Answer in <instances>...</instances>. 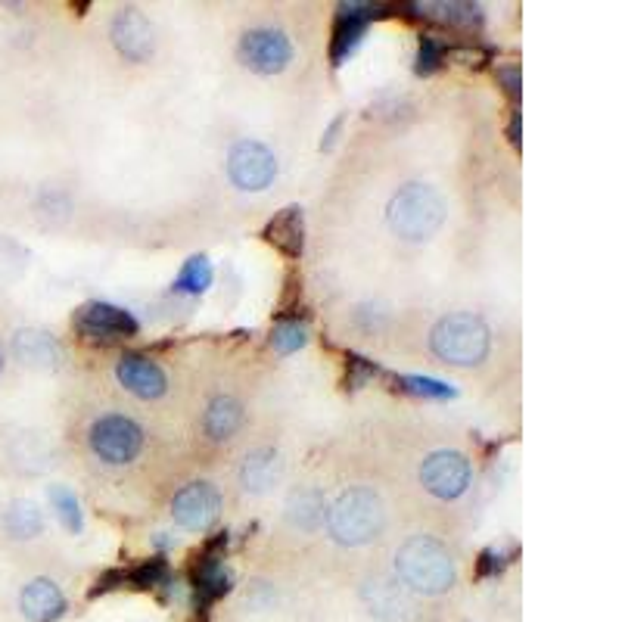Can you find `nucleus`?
Masks as SVG:
<instances>
[{
	"label": "nucleus",
	"mask_w": 622,
	"mask_h": 622,
	"mask_svg": "<svg viewBox=\"0 0 622 622\" xmlns=\"http://www.w3.org/2000/svg\"><path fill=\"white\" fill-rule=\"evenodd\" d=\"M374 16H380V7H371V4H343L339 7L336 25H333V44H330L333 66H343L358 50V44L367 32V22H371Z\"/></svg>",
	"instance_id": "obj_12"
},
{
	"label": "nucleus",
	"mask_w": 622,
	"mask_h": 622,
	"mask_svg": "<svg viewBox=\"0 0 622 622\" xmlns=\"http://www.w3.org/2000/svg\"><path fill=\"white\" fill-rule=\"evenodd\" d=\"M324 495L318 489H296L287 501V520L302 529V532H315L324 523Z\"/></svg>",
	"instance_id": "obj_20"
},
{
	"label": "nucleus",
	"mask_w": 622,
	"mask_h": 622,
	"mask_svg": "<svg viewBox=\"0 0 622 622\" xmlns=\"http://www.w3.org/2000/svg\"><path fill=\"white\" fill-rule=\"evenodd\" d=\"M19 610L28 622H56L66 613V598L56 582L32 579L19 595Z\"/></svg>",
	"instance_id": "obj_14"
},
{
	"label": "nucleus",
	"mask_w": 622,
	"mask_h": 622,
	"mask_svg": "<svg viewBox=\"0 0 622 622\" xmlns=\"http://www.w3.org/2000/svg\"><path fill=\"white\" fill-rule=\"evenodd\" d=\"M172 287H175V293H187V296L206 293L212 287V262L206 256H190Z\"/></svg>",
	"instance_id": "obj_23"
},
{
	"label": "nucleus",
	"mask_w": 622,
	"mask_h": 622,
	"mask_svg": "<svg viewBox=\"0 0 622 622\" xmlns=\"http://www.w3.org/2000/svg\"><path fill=\"white\" fill-rule=\"evenodd\" d=\"M13 352L22 364L44 367V371H50V367H56V361H60V346H56L44 330H19L13 336Z\"/></svg>",
	"instance_id": "obj_18"
},
{
	"label": "nucleus",
	"mask_w": 622,
	"mask_h": 622,
	"mask_svg": "<svg viewBox=\"0 0 622 622\" xmlns=\"http://www.w3.org/2000/svg\"><path fill=\"white\" fill-rule=\"evenodd\" d=\"M305 343H308V327L299 324V321H284V324H277L274 333H271V346L280 355H293Z\"/></svg>",
	"instance_id": "obj_25"
},
{
	"label": "nucleus",
	"mask_w": 622,
	"mask_h": 622,
	"mask_svg": "<svg viewBox=\"0 0 622 622\" xmlns=\"http://www.w3.org/2000/svg\"><path fill=\"white\" fill-rule=\"evenodd\" d=\"M339 128H343V116L333 119V125L327 128V137L321 140V150H330V147H333V140H336V131H339Z\"/></svg>",
	"instance_id": "obj_32"
},
{
	"label": "nucleus",
	"mask_w": 622,
	"mask_h": 622,
	"mask_svg": "<svg viewBox=\"0 0 622 622\" xmlns=\"http://www.w3.org/2000/svg\"><path fill=\"white\" fill-rule=\"evenodd\" d=\"M433 352L458 367H473L483 364L489 349H492V333L486 327L483 318L467 315V311H458V315H445L430 336Z\"/></svg>",
	"instance_id": "obj_4"
},
{
	"label": "nucleus",
	"mask_w": 622,
	"mask_h": 622,
	"mask_svg": "<svg viewBox=\"0 0 622 622\" xmlns=\"http://www.w3.org/2000/svg\"><path fill=\"white\" fill-rule=\"evenodd\" d=\"M395 570H399L402 582L420 595H445L458 579L455 560L433 535H411L395 554Z\"/></svg>",
	"instance_id": "obj_1"
},
{
	"label": "nucleus",
	"mask_w": 622,
	"mask_h": 622,
	"mask_svg": "<svg viewBox=\"0 0 622 622\" xmlns=\"http://www.w3.org/2000/svg\"><path fill=\"white\" fill-rule=\"evenodd\" d=\"M240 60L259 75H277L290 66L293 44L277 28H252L240 38Z\"/></svg>",
	"instance_id": "obj_7"
},
{
	"label": "nucleus",
	"mask_w": 622,
	"mask_h": 622,
	"mask_svg": "<svg viewBox=\"0 0 622 622\" xmlns=\"http://www.w3.org/2000/svg\"><path fill=\"white\" fill-rule=\"evenodd\" d=\"M386 218L395 237L408 243H423L436 237V231L445 224V200L430 184H405L389 200Z\"/></svg>",
	"instance_id": "obj_2"
},
{
	"label": "nucleus",
	"mask_w": 622,
	"mask_h": 622,
	"mask_svg": "<svg viewBox=\"0 0 622 622\" xmlns=\"http://www.w3.org/2000/svg\"><path fill=\"white\" fill-rule=\"evenodd\" d=\"M280 473H284V461H280L277 448H256L240 464V483L246 492H268Z\"/></svg>",
	"instance_id": "obj_16"
},
{
	"label": "nucleus",
	"mask_w": 622,
	"mask_h": 622,
	"mask_svg": "<svg viewBox=\"0 0 622 622\" xmlns=\"http://www.w3.org/2000/svg\"><path fill=\"white\" fill-rule=\"evenodd\" d=\"M511 140L514 144H520V116L514 112V122H511Z\"/></svg>",
	"instance_id": "obj_33"
},
{
	"label": "nucleus",
	"mask_w": 622,
	"mask_h": 622,
	"mask_svg": "<svg viewBox=\"0 0 622 622\" xmlns=\"http://www.w3.org/2000/svg\"><path fill=\"white\" fill-rule=\"evenodd\" d=\"M498 78L507 84V94H511L514 100L520 97V69H501Z\"/></svg>",
	"instance_id": "obj_31"
},
{
	"label": "nucleus",
	"mask_w": 622,
	"mask_h": 622,
	"mask_svg": "<svg viewBox=\"0 0 622 622\" xmlns=\"http://www.w3.org/2000/svg\"><path fill=\"white\" fill-rule=\"evenodd\" d=\"M125 579H131L134 588H156V585H168V563L162 557H153L147 563H140L137 570H131Z\"/></svg>",
	"instance_id": "obj_28"
},
{
	"label": "nucleus",
	"mask_w": 622,
	"mask_h": 622,
	"mask_svg": "<svg viewBox=\"0 0 622 622\" xmlns=\"http://www.w3.org/2000/svg\"><path fill=\"white\" fill-rule=\"evenodd\" d=\"M265 240L280 249L284 256L299 259L305 249V218L299 206H287L280 209L268 224H265Z\"/></svg>",
	"instance_id": "obj_15"
},
{
	"label": "nucleus",
	"mask_w": 622,
	"mask_h": 622,
	"mask_svg": "<svg viewBox=\"0 0 622 622\" xmlns=\"http://www.w3.org/2000/svg\"><path fill=\"white\" fill-rule=\"evenodd\" d=\"M445 53H448V47L439 38L423 35L420 47H417V75H433L445 63Z\"/></svg>",
	"instance_id": "obj_27"
},
{
	"label": "nucleus",
	"mask_w": 622,
	"mask_h": 622,
	"mask_svg": "<svg viewBox=\"0 0 622 622\" xmlns=\"http://www.w3.org/2000/svg\"><path fill=\"white\" fill-rule=\"evenodd\" d=\"M109 38L128 63H147L153 56V50H156L153 22L134 7H125V10H119L116 16H112Z\"/></svg>",
	"instance_id": "obj_9"
},
{
	"label": "nucleus",
	"mask_w": 622,
	"mask_h": 622,
	"mask_svg": "<svg viewBox=\"0 0 622 622\" xmlns=\"http://www.w3.org/2000/svg\"><path fill=\"white\" fill-rule=\"evenodd\" d=\"M4 526H7V532L13 535V539H35V535H41V529H44V517H41V511H38V504H35V501L16 498V501L7 507Z\"/></svg>",
	"instance_id": "obj_21"
},
{
	"label": "nucleus",
	"mask_w": 622,
	"mask_h": 622,
	"mask_svg": "<svg viewBox=\"0 0 622 622\" xmlns=\"http://www.w3.org/2000/svg\"><path fill=\"white\" fill-rule=\"evenodd\" d=\"M116 377L119 383L140 395V399H159L168 389V380H165V371L147 355H137V352H125L116 364Z\"/></svg>",
	"instance_id": "obj_13"
},
{
	"label": "nucleus",
	"mask_w": 622,
	"mask_h": 622,
	"mask_svg": "<svg viewBox=\"0 0 622 622\" xmlns=\"http://www.w3.org/2000/svg\"><path fill=\"white\" fill-rule=\"evenodd\" d=\"M75 327L88 336V339H103V343H112V339H128L140 330L137 318L131 311L112 305V302H88L75 311Z\"/></svg>",
	"instance_id": "obj_10"
},
{
	"label": "nucleus",
	"mask_w": 622,
	"mask_h": 622,
	"mask_svg": "<svg viewBox=\"0 0 622 622\" xmlns=\"http://www.w3.org/2000/svg\"><path fill=\"white\" fill-rule=\"evenodd\" d=\"M504 570V554L495 551V548H486L483 554H479V563H476V573L489 579V576H498Z\"/></svg>",
	"instance_id": "obj_30"
},
{
	"label": "nucleus",
	"mask_w": 622,
	"mask_h": 622,
	"mask_svg": "<svg viewBox=\"0 0 622 622\" xmlns=\"http://www.w3.org/2000/svg\"><path fill=\"white\" fill-rule=\"evenodd\" d=\"M50 504L56 517L63 520V526L69 532H81L84 529V517H81V504L75 498V492H69L66 486H50Z\"/></svg>",
	"instance_id": "obj_24"
},
{
	"label": "nucleus",
	"mask_w": 622,
	"mask_h": 622,
	"mask_svg": "<svg viewBox=\"0 0 622 622\" xmlns=\"http://www.w3.org/2000/svg\"><path fill=\"white\" fill-rule=\"evenodd\" d=\"M411 10H417L427 19H436L442 25L461 28V32H476V28H483V10H479L476 4H458V0H451V4H414Z\"/></svg>",
	"instance_id": "obj_19"
},
{
	"label": "nucleus",
	"mask_w": 622,
	"mask_h": 622,
	"mask_svg": "<svg viewBox=\"0 0 622 622\" xmlns=\"http://www.w3.org/2000/svg\"><path fill=\"white\" fill-rule=\"evenodd\" d=\"M0 371H4V355H0Z\"/></svg>",
	"instance_id": "obj_34"
},
{
	"label": "nucleus",
	"mask_w": 622,
	"mask_h": 622,
	"mask_svg": "<svg viewBox=\"0 0 622 622\" xmlns=\"http://www.w3.org/2000/svg\"><path fill=\"white\" fill-rule=\"evenodd\" d=\"M221 514V492L212 483H190L172 498V517L190 532H206Z\"/></svg>",
	"instance_id": "obj_11"
},
{
	"label": "nucleus",
	"mask_w": 622,
	"mask_h": 622,
	"mask_svg": "<svg viewBox=\"0 0 622 622\" xmlns=\"http://www.w3.org/2000/svg\"><path fill=\"white\" fill-rule=\"evenodd\" d=\"M91 451L106 464H131L144 448V430L125 414H106L91 427Z\"/></svg>",
	"instance_id": "obj_5"
},
{
	"label": "nucleus",
	"mask_w": 622,
	"mask_h": 622,
	"mask_svg": "<svg viewBox=\"0 0 622 622\" xmlns=\"http://www.w3.org/2000/svg\"><path fill=\"white\" fill-rule=\"evenodd\" d=\"M420 483L430 495L442 501H455L470 486V461L461 451H433L420 467Z\"/></svg>",
	"instance_id": "obj_8"
},
{
	"label": "nucleus",
	"mask_w": 622,
	"mask_h": 622,
	"mask_svg": "<svg viewBox=\"0 0 622 622\" xmlns=\"http://www.w3.org/2000/svg\"><path fill=\"white\" fill-rule=\"evenodd\" d=\"M371 585L374 588H364V601L371 607V613H377L383 622H399V616L405 613V598L389 582H371Z\"/></svg>",
	"instance_id": "obj_22"
},
{
	"label": "nucleus",
	"mask_w": 622,
	"mask_h": 622,
	"mask_svg": "<svg viewBox=\"0 0 622 622\" xmlns=\"http://www.w3.org/2000/svg\"><path fill=\"white\" fill-rule=\"evenodd\" d=\"M383 523H386V511H383L380 495L374 489H361V486L343 492L327 511V529L333 535V542L346 548L374 542L383 532Z\"/></svg>",
	"instance_id": "obj_3"
},
{
	"label": "nucleus",
	"mask_w": 622,
	"mask_h": 622,
	"mask_svg": "<svg viewBox=\"0 0 622 622\" xmlns=\"http://www.w3.org/2000/svg\"><path fill=\"white\" fill-rule=\"evenodd\" d=\"M346 361H349V364H346V386H349V389H361L367 380H374V377L380 374V367H377L374 361L361 358V355H349Z\"/></svg>",
	"instance_id": "obj_29"
},
{
	"label": "nucleus",
	"mask_w": 622,
	"mask_h": 622,
	"mask_svg": "<svg viewBox=\"0 0 622 622\" xmlns=\"http://www.w3.org/2000/svg\"><path fill=\"white\" fill-rule=\"evenodd\" d=\"M399 389L411 392V395H423V399H455V389L442 380H433V377H411V374H402L395 377Z\"/></svg>",
	"instance_id": "obj_26"
},
{
	"label": "nucleus",
	"mask_w": 622,
	"mask_h": 622,
	"mask_svg": "<svg viewBox=\"0 0 622 622\" xmlns=\"http://www.w3.org/2000/svg\"><path fill=\"white\" fill-rule=\"evenodd\" d=\"M228 178L240 190H265L277 178V159L259 140H237L228 153Z\"/></svg>",
	"instance_id": "obj_6"
},
{
	"label": "nucleus",
	"mask_w": 622,
	"mask_h": 622,
	"mask_svg": "<svg viewBox=\"0 0 622 622\" xmlns=\"http://www.w3.org/2000/svg\"><path fill=\"white\" fill-rule=\"evenodd\" d=\"M243 405L234 399V395H215L206 408L203 417V430L212 442H228L240 427H243Z\"/></svg>",
	"instance_id": "obj_17"
}]
</instances>
